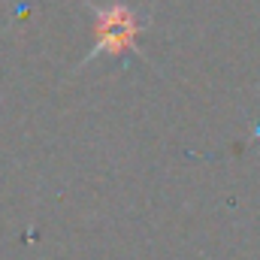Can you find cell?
<instances>
[{"label":"cell","instance_id":"1","mask_svg":"<svg viewBox=\"0 0 260 260\" xmlns=\"http://www.w3.org/2000/svg\"><path fill=\"white\" fill-rule=\"evenodd\" d=\"M94 12V49H91V58L94 55H112V58H121L124 52L136 55V58H145L142 49H139V34H142V18L130 9V6H109V9H91Z\"/></svg>","mask_w":260,"mask_h":260}]
</instances>
